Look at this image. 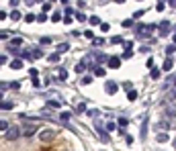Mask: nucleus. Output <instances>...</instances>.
<instances>
[{"instance_id": "obj_1", "label": "nucleus", "mask_w": 176, "mask_h": 151, "mask_svg": "<svg viewBox=\"0 0 176 151\" xmlns=\"http://www.w3.org/2000/svg\"><path fill=\"white\" fill-rule=\"evenodd\" d=\"M82 63H84V68H94L96 63H101V57L94 55V53H88V55H84Z\"/></svg>"}, {"instance_id": "obj_2", "label": "nucleus", "mask_w": 176, "mask_h": 151, "mask_svg": "<svg viewBox=\"0 0 176 151\" xmlns=\"http://www.w3.org/2000/svg\"><path fill=\"white\" fill-rule=\"evenodd\" d=\"M4 137H6L8 141H14V139H19V137H20V129H19V127H10V129L4 133Z\"/></svg>"}, {"instance_id": "obj_3", "label": "nucleus", "mask_w": 176, "mask_h": 151, "mask_svg": "<svg viewBox=\"0 0 176 151\" xmlns=\"http://www.w3.org/2000/svg\"><path fill=\"white\" fill-rule=\"evenodd\" d=\"M117 90H119L117 82H113V80H107V84H105V92H107V94H115Z\"/></svg>"}, {"instance_id": "obj_4", "label": "nucleus", "mask_w": 176, "mask_h": 151, "mask_svg": "<svg viewBox=\"0 0 176 151\" xmlns=\"http://www.w3.org/2000/svg\"><path fill=\"white\" fill-rule=\"evenodd\" d=\"M35 131H37V127H35V125H25V127L20 129V135H25V137H31Z\"/></svg>"}, {"instance_id": "obj_5", "label": "nucleus", "mask_w": 176, "mask_h": 151, "mask_svg": "<svg viewBox=\"0 0 176 151\" xmlns=\"http://www.w3.org/2000/svg\"><path fill=\"white\" fill-rule=\"evenodd\" d=\"M53 135H55L53 129H45V131H41V133H39V139H41V141H49Z\"/></svg>"}, {"instance_id": "obj_6", "label": "nucleus", "mask_w": 176, "mask_h": 151, "mask_svg": "<svg viewBox=\"0 0 176 151\" xmlns=\"http://www.w3.org/2000/svg\"><path fill=\"white\" fill-rule=\"evenodd\" d=\"M164 117H168V121H172V118H176V106H174V104H170V106H166V112H164Z\"/></svg>"}, {"instance_id": "obj_7", "label": "nucleus", "mask_w": 176, "mask_h": 151, "mask_svg": "<svg viewBox=\"0 0 176 151\" xmlns=\"http://www.w3.org/2000/svg\"><path fill=\"white\" fill-rule=\"evenodd\" d=\"M107 63H108V68H111V69H117L119 65H121V57H108Z\"/></svg>"}, {"instance_id": "obj_8", "label": "nucleus", "mask_w": 176, "mask_h": 151, "mask_svg": "<svg viewBox=\"0 0 176 151\" xmlns=\"http://www.w3.org/2000/svg\"><path fill=\"white\" fill-rule=\"evenodd\" d=\"M96 133H98V137L105 141V143H108V135H107V129H102L101 125H96Z\"/></svg>"}, {"instance_id": "obj_9", "label": "nucleus", "mask_w": 176, "mask_h": 151, "mask_svg": "<svg viewBox=\"0 0 176 151\" xmlns=\"http://www.w3.org/2000/svg\"><path fill=\"white\" fill-rule=\"evenodd\" d=\"M20 45H23V39H20V37H14V39H10V43H8L10 49H19Z\"/></svg>"}, {"instance_id": "obj_10", "label": "nucleus", "mask_w": 176, "mask_h": 151, "mask_svg": "<svg viewBox=\"0 0 176 151\" xmlns=\"http://www.w3.org/2000/svg\"><path fill=\"white\" fill-rule=\"evenodd\" d=\"M23 65H25V63H23V59H20V57H16V59H13V61H10V69H20Z\"/></svg>"}, {"instance_id": "obj_11", "label": "nucleus", "mask_w": 176, "mask_h": 151, "mask_svg": "<svg viewBox=\"0 0 176 151\" xmlns=\"http://www.w3.org/2000/svg\"><path fill=\"white\" fill-rule=\"evenodd\" d=\"M172 65H174V61H172L170 57H166V59H164V63H162V69H164V72H170V69H172Z\"/></svg>"}, {"instance_id": "obj_12", "label": "nucleus", "mask_w": 176, "mask_h": 151, "mask_svg": "<svg viewBox=\"0 0 176 151\" xmlns=\"http://www.w3.org/2000/svg\"><path fill=\"white\" fill-rule=\"evenodd\" d=\"M57 78H60L61 82H66V80H68V69H64V68H57Z\"/></svg>"}, {"instance_id": "obj_13", "label": "nucleus", "mask_w": 176, "mask_h": 151, "mask_svg": "<svg viewBox=\"0 0 176 151\" xmlns=\"http://www.w3.org/2000/svg\"><path fill=\"white\" fill-rule=\"evenodd\" d=\"M160 29H162V31H160V35H168V33H170V31H168V29H170V23H168V21L160 23Z\"/></svg>"}, {"instance_id": "obj_14", "label": "nucleus", "mask_w": 176, "mask_h": 151, "mask_svg": "<svg viewBox=\"0 0 176 151\" xmlns=\"http://www.w3.org/2000/svg\"><path fill=\"white\" fill-rule=\"evenodd\" d=\"M68 49H70L68 43H60V45H57V53H66Z\"/></svg>"}, {"instance_id": "obj_15", "label": "nucleus", "mask_w": 176, "mask_h": 151, "mask_svg": "<svg viewBox=\"0 0 176 151\" xmlns=\"http://www.w3.org/2000/svg\"><path fill=\"white\" fill-rule=\"evenodd\" d=\"M156 141L158 143H166V141H168V133H160V135L156 137Z\"/></svg>"}, {"instance_id": "obj_16", "label": "nucleus", "mask_w": 176, "mask_h": 151, "mask_svg": "<svg viewBox=\"0 0 176 151\" xmlns=\"http://www.w3.org/2000/svg\"><path fill=\"white\" fill-rule=\"evenodd\" d=\"M8 129H10V125H8V121H0V133H6Z\"/></svg>"}, {"instance_id": "obj_17", "label": "nucleus", "mask_w": 176, "mask_h": 151, "mask_svg": "<svg viewBox=\"0 0 176 151\" xmlns=\"http://www.w3.org/2000/svg\"><path fill=\"white\" fill-rule=\"evenodd\" d=\"M92 45H94V47H102V45H105V39H101V37H94V39H92Z\"/></svg>"}, {"instance_id": "obj_18", "label": "nucleus", "mask_w": 176, "mask_h": 151, "mask_svg": "<svg viewBox=\"0 0 176 151\" xmlns=\"http://www.w3.org/2000/svg\"><path fill=\"white\" fill-rule=\"evenodd\" d=\"M41 55H43V51H41V49H33V51H31V59H39Z\"/></svg>"}, {"instance_id": "obj_19", "label": "nucleus", "mask_w": 176, "mask_h": 151, "mask_svg": "<svg viewBox=\"0 0 176 151\" xmlns=\"http://www.w3.org/2000/svg\"><path fill=\"white\" fill-rule=\"evenodd\" d=\"M0 108L2 110H10L13 108V102H10V100H4V102H0Z\"/></svg>"}, {"instance_id": "obj_20", "label": "nucleus", "mask_w": 176, "mask_h": 151, "mask_svg": "<svg viewBox=\"0 0 176 151\" xmlns=\"http://www.w3.org/2000/svg\"><path fill=\"white\" fill-rule=\"evenodd\" d=\"M111 43H113V45H123V37H119V35H115V37H113V39H111Z\"/></svg>"}, {"instance_id": "obj_21", "label": "nucleus", "mask_w": 176, "mask_h": 151, "mask_svg": "<svg viewBox=\"0 0 176 151\" xmlns=\"http://www.w3.org/2000/svg\"><path fill=\"white\" fill-rule=\"evenodd\" d=\"M127 100H131V102H135V100H137V92H135V90L127 92Z\"/></svg>"}, {"instance_id": "obj_22", "label": "nucleus", "mask_w": 176, "mask_h": 151, "mask_svg": "<svg viewBox=\"0 0 176 151\" xmlns=\"http://www.w3.org/2000/svg\"><path fill=\"white\" fill-rule=\"evenodd\" d=\"M60 118L64 121V123H68L70 118H72V112H61V114H60Z\"/></svg>"}, {"instance_id": "obj_23", "label": "nucleus", "mask_w": 176, "mask_h": 151, "mask_svg": "<svg viewBox=\"0 0 176 151\" xmlns=\"http://www.w3.org/2000/svg\"><path fill=\"white\" fill-rule=\"evenodd\" d=\"M145 135H148V121L143 118V127H141V139H145Z\"/></svg>"}, {"instance_id": "obj_24", "label": "nucleus", "mask_w": 176, "mask_h": 151, "mask_svg": "<svg viewBox=\"0 0 176 151\" xmlns=\"http://www.w3.org/2000/svg\"><path fill=\"white\" fill-rule=\"evenodd\" d=\"M8 16H10L13 21H20V12H19V10H13V12L8 14Z\"/></svg>"}, {"instance_id": "obj_25", "label": "nucleus", "mask_w": 176, "mask_h": 151, "mask_svg": "<svg viewBox=\"0 0 176 151\" xmlns=\"http://www.w3.org/2000/svg\"><path fill=\"white\" fill-rule=\"evenodd\" d=\"M51 21H53V23H60V21H64V16H61L60 12H53V14H51Z\"/></svg>"}, {"instance_id": "obj_26", "label": "nucleus", "mask_w": 176, "mask_h": 151, "mask_svg": "<svg viewBox=\"0 0 176 151\" xmlns=\"http://www.w3.org/2000/svg\"><path fill=\"white\" fill-rule=\"evenodd\" d=\"M94 74L98 76V78H102V76L107 74V69H105V68H94Z\"/></svg>"}, {"instance_id": "obj_27", "label": "nucleus", "mask_w": 176, "mask_h": 151, "mask_svg": "<svg viewBox=\"0 0 176 151\" xmlns=\"http://www.w3.org/2000/svg\"><path fill=\"white\" fill-rule=\"evenodd\" d=\"M49 61L57 63V61H60V53H51V55H49Z\"/></svg>"}, {"instance_id": "obj_28", "label": "nucleus", "mask_w": 176, "mask_h": 151, "mask_svg": "<svg viewBox=\"0 0 176 151\" xmlns=\"http://www.w3.org/2000/svg\"><path fill=\"white\" fill-rule=\"evenodd\" d=\"M74 14H76V21H80V23L86 21V14H84V12H74Z\"/></svg>"}, {"instance_id": "obj_29", "label": "nucleus", "mask_w": 176, "mask_h": 151, "mask_svg": "<svg viewBox=\"0 0 176 151\" xmlns=\"http://www.w3.org/2000/svg\"><path fill=\"white\" fill-rule=\"evenodd\" d=\"M170 100H176V88H174V90H172V92L168 94V98H166L164 102H170Z\"/></svg>"}, {"instance_id": "obj_30", "label": "nucleus", "mask_w": 176, "mask_h": 151, "mask_svg": "<svg viewBox=\"0 0 176 151\" xmlns=\"http://www.w3.org/2000/svg\"><path fill=\"white\" fill-rule=\"evenodd\" d=\"M105 129H107V131H117V125L111 121V123H107V127H105Z\"/></svg>"}, {"instance_id": "obj_31", "label": "nucleus", "mask_w": 176, "mask_h": 151, "mask_svg": "<svg viewBox=\"0 0 176 151\" xmlns=\"http://www.w3.org/2000/svg\"><path fill=\"white\" fill-rule=\"evenodd\" d=\"M37 21H39V23H45V21H47V14H45V12L37 14Z\"/></svg>"}, {"instance_id": "obj_32", "label": "nucleus", "mask_w": 176, "mask_h": 151, "mask_svg": "<svg viewBox=\"0 0 176 151\" xmlns=\"http://www.w3.org/2000/svg\"><path fill=\"white\" fill-rule=\"evenodd\" d=\"M123 47H125V51H131V49H133V43H131V41H125V43H123Z\"/></svg>"}, {"instance_id": "obj_33", "label": "nucleus", "mask_w": 176, "mask_h": 151, "mask_svg": "<svg viewBox=\"0 0 176 151\" xmlns=\"http://www.w3.org/2000/svg\"><path fill=\"white\" fill-rule=\"evenodd\" d=\"M29 76H31V78H33V80H37V76H39V72H37V69H29Z\"/></svg>"}, {"instance_id": "obj_34", "label": "nucleus", "mask_w": 176, "mask_h": 151, "mask_svg": "<svg viewBox=\"0 0 176 151\" xmlns=\"http://www.w3.org/2000/svg\"><path fill=\"white\" fill-rule=\"evenodd\" d=\"M174 51H176V45H168V47H166V55L174 53Z\"/></svg>"}, {"instance_id": "obj_35", "label": "nucleus", "mask_w": 176, "mask_h": 151, "mask_svg": "<svg viewBox=\"0 0 176 151\" xmlns=\"http://www.w3.org/2000/svg\"><path fill=\"white\" fill-rule=\"evenodd\" d=\"M90 25H101V19L98 16H90Z\"/></svg>"}, {"instance_id": "obj_36", "label": "nucleus", "mask_w": 176, "mask_h": 151, "mask_svg": "<svg viewBox=\"0 0 176 151\" xmlns=\"http://www.w3.org/2000/svg\"><path fill=\"white\" fill-rule=\"evenodd\" d=\"M158 127H160V129H168V127H170V121H162Z\"/></svg>"}, {"instance_id": "obj_37", "label": "nucleus", "mask_w": 176, "mask_h": 151, "mask_svg": "<svg viewBox=\"0 0 176 151\" xmlns=\"http://www.w3.org/2000/svg\"><path fill=\"white\" fill-rule=\"evenodd\" d=\"M49 43H51L49 37H41V45H49Z\"/></svg>"}, {"instance_id": "obj_38", "label": "nucleus", "mask_w": 176, "mask_h": 151, "mask_svg": "<svg viewBox=\"0 0 176 151\" xmlns=\"http://www.w3.org/2000/svg\"><path fill=\"white\" fill-rule=\"evenodd\" d=\"M152 78L158 80V78H160V69H152Z\"/></svg>"}, {"instance_id": "obj_39", "label": "nucleus", "mask_w": 176, "mask_h": 151, "mask_svg": "<svg viewBox=\"0 0 176 151\" xmlns=\"http://www.w3.org/2000/svg\"><path fill=\"white\" fill-rule=\"evenodd\" d=\"M164 8H166V4H164V2H158V4H156V10H160V12H162Z\"/></svg>"}, {"instance_id": "obj_40", "label": "nucleus", "mask_w": 176, "mask_h": 151, "mask_svg": "<svg viewBox=\"0 0 176 151\" xmlns=\"http://www.w3.org/2000/svg\"><path fill=\"white\" fill-rule=\"evenodd\" d=\"M131 25H133V21H131V19H127V21H123V27H125V29H129Z\"/></svg>"}, {"instance_id": "obj_41", "label": "nucleus", "mask_w": 176, "mask_h": 151, "mask_svg": "<svg viewBox=\"0 0 176 151\" xmlns=\"http://www.w3.org/2000/svg\"><path fill=\"white\" fill-rule=\"evenodd\" d=\"M10 88H13V90H19V88H20V82H10Z\"/></svg>"}, {"instance_id": "obj_42", "label": "nucleus", "mask_w": 176, "mask_h": 151, "mask_svg": "<svg viewBox=\"0 0 176 151\" xmlns=\"http://www.w3.org/2000/svg\"><path fill=\"white\" fill-rule=\"evenodd\" d=\"M49 8H51V2H43V12H47Z\"/></svg>"}, {"instance_id": "obj_43", "label": "nucleus", "mask_w": 176, "mask_h": 151, "mask_svg": "<svg viewBox=\"0 0 176 151\" xmlns=\"http://www.w3.org/2000/svg\"><path fill=\"white\" fill-rule=\"evenodd\" d=\"M92 82V78H90V76H84V78H82V84H90Z\"/></svg>"}, {"instance_id": "obj_44", "label": "nucleus", "mask_w": 176, "mask_h": 151, "mask_svg": "<svg viewBox=\"0 0 176 151\" xmlns=\"http://www.w3.org/2000/svg\"><path fill=\"white\" fill-rule=\"evenodd\" d=\"M6 88H10V84H6V82H0V90H2V92H4Z\"/></svg>"}, {"instance_id": "obj_45", "label": "nucleus", "mask_w": 176, "mask_h": 151, "mask_svg": "<svg viewBox=\"0 0 176 151\" xmlns=\"http://www.w3.org/2000/svg\"><path fill=\"white\" fill-rule=\"evenodd\" d=\"M78 112H88V110H86V104H78Z\"/></svg>"}, {"instance_id": "obj_46", "label": "nucleus", "mask_w": 176, "mask_h": 151, "mask_svg": "<svg viewBox=\"0 0 176 151\" xmlns=\"http://www.w3.org/2000/svg\"><path fill=\"white\" fill-rule=\"evenodd\" d=\"M25 21H27V23H33V21H35V14H27V16H25Z\"/></svg>"}, {"instance_id": "obj_47", "label": "nucleus", "mask_w": 176, "mask_h": 151, "mask_svg": "<svg viewBox=\"0 0 176 151\" xmlns=\"http://www.w3.org/2000/svg\"><path fill=\"white\" fill-rule=\"evenodd\" d=\"M84 35H86L88 39H94V33H92V31H84Z\"/></svg>"}, {"instance_id": "obj_48", "label": "nucleus", "mask_w": 176, "mask_h": 151, "mask_svg": "<svg viewBox=\"0 0 176 151\" xmlns=\"http://www.w3.org/2000/svg\"><path fill=\"white\" fill-rule=\"evenodd\" d=\"M76 72H78V74H80V72H84V63H78V65H76Z\"/></svg>"}, {"instance_id": "obj_49", "label": "nucleus", "mask_w": 176, "mask_h": 151, "mask_svg": "<svg viewBox=\"0 0 176 151\" xmlns=\"http://www.w3.org/2000/svg\"><path fill=\"white\" fill-rule=\"evenodd\" d=\"M141 16H143V10H137V12L133 14V19H141Z\"/></svg>"}, {"instance_id": "obj_50", "label": "nucleus", "mask_w": 176, "mask_h": 151, "mask_svg": "<svg viewBox=\"0 0 176 151\" xmlns=\"http://www.w3.org/2000/svg\"><path fill=\"white\" fill-rule=\"evenodd\" d=\"M4 19H8V14L4 10H0V21H4Z\"/></svg>"}, {"instance_id": "obj_51", "label": "nucleus", "mask_w": 176, "mask_h": 151, "mask_svg": "<svg viewBox=\"0 0 176 151\" xmlns=\"http://www.w3.org/2000/svg\"><path fill=\"white\" fill-rule=\"evenodd\" d=\"M123 88L127 90V92H131V84H129V82H125V84H123Z\"/></svg>"}, {"instance_id": "obj_52", "label": "nucleus", "mask_w": 176, "mask_h": 151, "mask_svg": "<svg viewBox=\"0 0 176 151\" xmlns=\"http://www.w3.org/2000/svg\"><path fill=\"white\" fill-rule=\"evenodd\" d=\"M2 63H6V55H0V65Z\"/></svg>"}, {"instance_id": "obj_53", "label": "nucleus", "mask_w": 176, "mask_h": 151, "mask_svg": "<svg viewBox=\"0 0 176 151\" xmlns=\"http://www.w3.org/2000/svg\"><path fill=\"white\" fill-rule=\"evenodd\" d=\"M174 45H176V35H174Z\"/></svg>"}, {"instance_id": "obj_54", "label": "nucleus", "mask_w": 176, "mask_h": 151, "mask_svg": "<svg viewBox=\"0 0 176 151\" xmlns=\"http://www.w3.org/2000/svg\"><path fill=\"white\" fill-rule=\"evenodd\" d=\"M0 102H2V94H0Z\"/></svg>"}]
</instances>
